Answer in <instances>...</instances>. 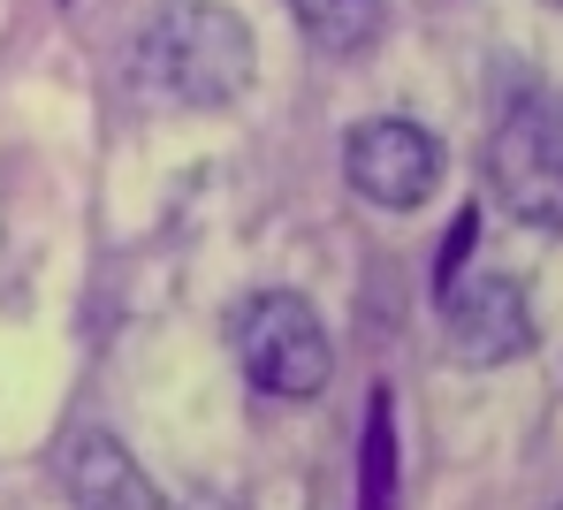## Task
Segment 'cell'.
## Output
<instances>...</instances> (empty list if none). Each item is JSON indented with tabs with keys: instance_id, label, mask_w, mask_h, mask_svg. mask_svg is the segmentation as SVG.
I'll list each match as a JSON object with an SVG mask.
<instances>
[{
	"instance_id": "cell-8",
	"label": "cell",
	"mask_w": 563,
	"mask_h": 510,
	"mask_svg": "<svg viewBox=\"0 0 563 510\" xmlns=\"http://www.w3.org/2000/svg\"><path fill=\"white\" fill-rule=\"evenodd\" d=\"M358 510H396V411H388V389H374L366 404V450H358Z\"/></svg>"
},
{
	"instance_id": "cell-3",
	"label": "cell",
	"mask_w": 563,
	"mask_h": 510,
	"mask_svg": "<svg viewBox=\"0 0 563 510\" xmlns=\"http://www.w3.org/2000/svg\"><path fill=\"white\" fill-rule=\"evenodd\" d=\"M487 184L518 221L563 236V114L549 100L526 92L503 107V122L487 137Z\"/></svg>"
},
{
	"instance_id": "cell-2",
	"label": "cell",
	"mask_w": 563,
	"mask_h": 510,
	"mask_svg": "<svg viewBox=\"0 0 563 510\" xmlns=\"http://www.w3.org/2000/svg\"><path fill=\"white\" fill-rule=\"evenodd\" d=\"M236 358H244L252 389H267L282 404L320 397L328 374H335V343H328L320 312L305 306L297 290H260L252 306L236 312Z\"/></svg>"
},
{
	"instance_id": "cell-7",
	"label": "cell",
	"mask_w": 563,
	"mask_h": 510,
	"mask_svg": "<svg viewBox=\"0 0 563 510\" xmlns=\"http://www.w3.org/2000/svg\"><path fill=\"white\" fill-rule=\"evenodd\" d=\"M289 8H297V23L320 54H358L380 31V0H289Z\"/></svg>"
},
{
	"instance_id": "cell-4",
	"label": "cell",
	"mask_w": 563,
	"mask_h": 510,
	"mask_svg": "<svg viewBox=\"0 0 563 510\" xmlns=\"http://www.w3.org/2000/svg\"><path fill=\"white\" fill-rule=\"evenodd\" d=\"M442 137L427 122H404V114H374L343 137V176L351 191L380 213H419V206L442 191Z\"/></svg>"
},
{
	"instance_id": "cell-1",
	"label": "cell",
	"mask_w": 563,
	"mask_h": 510,
	"mask_svg": "<svg viewBox=\"0 0 563 510\" xmlns=\"http://www.w3.org/2000/svg\"><path fill=\"white\" fill-rule=\"evenodd\" d=\"M137 85L168 107L190 114H213V107H236L260 77V46L244 31L236 8L221 0H161L137 31V54H130Z\"/></svg>"
},
{
	"instance_id": "cell-5",
	"label": "cell",
	"mask_w": 563,
	"mask_h": 510,
	"mask_svg": "<svg viewBox=\"0 0 563 510\" xmlns=\"http://www.w3.org/2000/svg\"><path fill=\"white\" fill-rule=\"evenodd\" d=\"M434 298H442V351L457 366H510L533 351V306H526L518 275H503V267L450 275Z\"/></svg>"
},
{
	"instance_id": "cell-6",
	"label": "cell",
	"mask_w": 563,
	"mask_h": 510,
	"mask_svg": "<svg viewBox=\"0 0 563 510\" xmlns=\"http://www.w3.org/2000/svg\"><path fill=\"white\" fill-rule=\"evenodd\" d=\"M62 488H69V503L77 510H176L153 480H145V465L114 442V434H69L62 442Z\"/></svg>"
}]
</instances>
